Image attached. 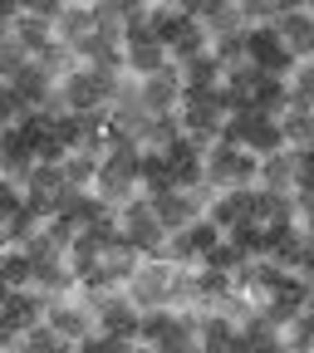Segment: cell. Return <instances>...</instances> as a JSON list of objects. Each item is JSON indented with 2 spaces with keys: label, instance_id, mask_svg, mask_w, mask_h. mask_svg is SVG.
Segmentation results:
<instances>
[{
  "label": "cell",
  "instance_id": "ba28073f",
  "mask_svg": "<svg viewBox=\"0 0 314 353\" xmlns=\"http://www.w3.org/2000/svg\"><path fill=\"white\" fill-rule=\"evenodd\" d=\"M138 99L148 113H177V103H182V79H177V64H162L157 74L138 79Z\"/></svg>",
  "mask_w": 314,
  "mask_h": 353
},
{
  "label": "cell",
  "instance_id": "1f68e13d",
  "mask_svg": "<svg viewBox=\"0 0 314 353\" xmlns=\"http://www.w3.org/2000/svg\"><path fill=\"white\" fill-rule=\"evenodd\" d=\"M202 54H206V34L192 25V30H187L182 39H177L172 50H167V64H187V59H202Z\"/></svg>",
  "mask_w": 314,
  "mask_h": 353
},
{
  "label": "cell",
  "instance_id": "ac0fdd59",
  "mask_svg": "<svg viewBox=\"0 0 314 353\" xmlns=\"http://www.w3.org/2000/svg\"><path fill=\"white\" fill-rule=\"evenodd\" d=\"M177 79H182V94H211V88L221 83V64L211 54H202V59L177 64Z\"/></svg>",
  "mask_w": 314,
  "mask_h": 353
},
{
  "label": "cell",
  "instance_id": "484cf974",
  "mask_svg": "<svg viewBox=\"0 0 314 353\" xmlns=\"http://www.w3.org/2000/svg\"><path fill=\"white\" fill-rule=\"evenodd\" d=\"M226 241H231L241 255H265V250H271V236H265L260 221H241V226H231Z\"/></svg>",
  "mask_w": 314,
  "mask_h": 353
},
{
  "label": "cell",
  "instance_id": "8992f818",
  "mask_svg": "<svg viewBox=\"0 0 314 353\" xmlns=\"http://www.w3.org/2000/svg\"><path fill=\"white\" fill-rule=\"evenodd\" d=\"M148 206H153V216H157L162 236H172V231H187L192 221L202 216V201H197L192 192H182V187H172V192H162V196H148Z\"/></svg>",
  "mask_w": 314,
  "mask_h": 353
},
{
  "label": "cell",
  "instance_id": "7a4b0ae2",
  "mask_svg": "<svg viewBox=\"0 0 314 353\" xmlns=\"http://www.w3.org/2000/svg\"><path fill=\"white\" fill-rule=\"evenodd\" d=\"M113 221H118V236H123L133 250H138L143 260H157V250H162V226H157V216H153L148 196H133L128 206H118Z\"/></svg>",
  "mask_w": 314,
  "mask_h": 353
},
{
  "label": "cell",
  "instance_id": "8d00e7d4",
  "mask_svg": "<svg viewBox=\"0 0 314 353\" xmlns=\"http://www.w3.org/2000/svg\"><path fill=\"white\" fill-rule=\"evenodd\" d=\"M128 353H153V348H143V343H133V348H128Z\"/></svg>",
  "mask_w": 314,
  "mask_h": 353
},
{
  "label": "cell",
  "instance_id": "52a82bcc",
  "mask_svg": "<svg viewBox=\"0 0 314 353\" xmlns=\"http://www.w3.org/2000/svg\"><path fill=\"white\" fill-rule=\"evenodd\" d=\"M246 64H255L260 74H290L295 69V59L285 54V44L275 39V30L265 25V30H246Z\"/></svg>",
  "mask_w": 314,
  "mask_h": 353
},
{
  "label": "cell",
  "instance_id": "83f0119b",
  "mask_svg": "<svg viewBox=\"0 0 314 353\" xmlns=\"http://www.w3.org/2000/svg\"><path fill=\"white\" fill-rule=\"evenodd\" d=\"M241 260H246V255H241V250H236V245H231L226 236H221V241H216V245H211V250H206V255H202L197 265H202V270H216V275H231Z\"/></svg>",
  "mask_w": 314,
  "mask_h": 353
},
{
  "label": "cell",
  "instance_id": "4fadbf2b",
  "mask_svg": "<svg viewBox=\"0 0 314 353\" xmlns=\"http://www.w3.org/2000/svg\"><path fill=\"white\" fill-rule=\"evenodd\" d=\"M118 50H123V74L128 79H148L167 64V50L153 39H133V44H118Z\"/></svg>",
  "mask_w": 314,
  "mask_h": 353
},
{
  "label": "cell",
  "instance_id": "e0dca14e",
  "mask_svg": "<svg viewBox=\"0 0 314 353\" xmlns=\"http://www.w3.org/2000/svg\"><path fill=\"white\" fill-rule=\"evenodd\" d=\"M246 103H251L260 118H275V113L285 108V79H280V74H260V79L251 83Z\"/></svg>",
  "mask_w": 314,
  "mask_h": 353
},
{
  "label": "cell",
  "instance_id": "d6986e66",
  "mask_svg": "<svg viewBox=\"0 0 314 353\" xmlns=\"http://www.w3.org/2000/svg\"><path fill=\"white\" fill-rule=\"evenodd\" d=\"M177 138H182V123H177V113H153L148 128L138 132V148H143V152H167Z\"/></svg>",
  "mask_w": 314,
  "mask_h": 353
},
{
  "label": "cell",
  "instance_id": "44dd1931",
  "mask_svg": "<svg viewBox=\"0 0 314 353\" xmlns=\"http://www.w3.org/2000/svg\"><path fill=\"white\" fill-rule=\"evenodd\" d=\"M50 88H55V79H50V74H44V69H39V64L30 59V64H25V74H20V79L10 83V94H15V99H20L25 108H39V99L50 94Z\"/></svg>",
  "mask_w": 314,
  "mask_h": 353
},
{
  "label": "cell",
  "instance_id": "e575fe53",
  "mask_svg": "<svg viewBox=\"0 0 314 353\" xmlns=\"http://www.w3.org/2000/svg\"><path fill=\"white\" fill-rule=\"evenodd\" d=\"M20 201H25L20 182H10V176H0V221H6V216H15V211H20Z\"/></svg>",
  "mask_w": 314,
  "mask_h": 353
},
{
  "label": "cell",
  "instance_id": "6da1fadb",
  "mask_svg": "<svg viewBox=\"0 0 314 353\" xmlns=\"http://www.w3.org/2000/svg\"><path fill=\"white\" fill-rule=\"evenodd\" d=\"M202 182L216 192H236V187H255V157L236 143H211L202 148Z\"/></svg>",
  "mask_w": 314,
  "mask_h": 353
},
{
  "label": "cell",
  "instance_id": "30bf717a",
  "mask_svg": "<svg viewBox=\"0 0 314 353\" xmlns=\"http://www.w3.org/2000/svg\"><path fill=\"white\" fill-rule=\"evenodd\" d=\"M94 34V6H59L55 20H50V39L64 44V50H74L79 39Z\"/></svg>",
  "mask_w": 314,
  "mask_h": 353
},
{
  "label": "cell",
  "instance_id": "f1b7e54d",
  "mask_svg": "<svg viewBox=\"0 0 314 353\" xmlns=\"http://www.w3.org/2000/svg\"><path fill=\"white\" fill-rule=\"evenodd\" d=\"M0 285L6 290H25L30 285V260L10 245V250H0Z\"/></svg>",
  "mask_w": 314,
  "mask_h": 353
},
{
  "label": "cell",
  "instance_id": "5b68a950",
  "mask_svg": "<svg viewBox=\"0 0 314 353\" xmlns=\"http://www.w3.org/2000/svg\"><path fill=\"white\" fill-rule=\"evenodd\" d=\"M271 30H275V39L285 44V54H290L295 64H309V59H314V15H309L304 6H285Z\"/></svg>",
  "mask_w": 314,
  "mask_h": 353
},
{
  "label": "cell",
  "instance_id": "4dcf8cb0",
  "mask_svg": "<svg viewBox=\"0 0 314 353\" xmlns=\"http://www.w3.org/2000/svg\"><path fill=\"white\" fill-rule=\"evenodd\" d=\"M35 64H39L44 74H50V79H64V74L74 69V54L64 50V44H55V39H50V44H44V50L35 54Z\"/></svg>",
  "mask_w": 314,
  "mask_h": 353
},
{
  "label": "cell",
  "instance_id": "836d02e7",
  "mask_svg": "<svg viewBox=\"0 0 314 353\" xmlns=\"http://www.w3.org/2000/svg\"><path fill=\"white\" fill-rule=\"evenodd\" d=\"M30 236H39V221H35V216H30L25 206H20L15 216H6V241H10L15 250H20V245H25Z\"/></svg>",
  "mask_w": 314,
  "mask_h": 353
},
{
  "label": "cell",
  "instance_id": "4316f807",
  "mask_svg": "<svg viewBox=\"0 0 314 353\" xmlns=\"http://www.w3.org/2000/svg\"><path fill=\"white\" fill-rule=\"evenodd\" d=\"M20 348H30V353H74V343H69V339H59L50 324L25 329V334H20Z\"/></svg>",
  "mask_w": 314,
  "mask_h": 353
},
{
  "label": "cell",
  "instance_id": "277c9868",
  "mask_svg": "<svg viewBox=\"0 0 314 353\" xmlns=\"http://www.w3.org/2000/svg\"><path fill=\"white\" fill-rule=\"evenodd\" d=\"M167 280H172V265L167 260H143L138 270H133V280L123 285V299L138 309V314H148V309H167Z\"/></svg>",
  "mask_w": 314,
  "mask_h": 353
},
{
  "label": "cell",
  "instance_id": "d6a6232c",
  "mask_svg": "<svg viewBox=\"0 0 314 353\" xmlns=\"http://www.w3.org/2000/svg\"><path fill=\"white\" fill-rule=\"evenodd\" d=\"M182 236H187V245H192V255L202 260V255H206V250H211V245H216L221 236H226V231H216V226H211V221H206V216H197V221H192V226H187Z\"/></svg>",
  "mask_w": 314,
  "mask_h": 353
},
{
  "label": "cell",
  "instance_id": "d590c367",
  "mask_svg": "<svg viewBox=\"0 0 314 353\" xmlns=\"http://www.w3.org/2000/svg\"><path fill=\"white\" fill-rule=\"evenodd\" d=\"M15 348H20V334L0 324V353H15Z\"/></svg>",
  "mask_w": 314,
  "mask_h": 353
},
{
  "label": "cell",
  "instance_id": "7c38bea8",
  "mask_svg": "<svg viewBox=\"0 0 314 353\" xmlns=\"http://www.w3.org/2000/svg\"><path fill=\"white\" fill-rule=\"evenodd\" d=\"M30 290H39L44 299H55V294H69V290H74L69 260H64V255H44V260H30Z\"/></svg>",
  "mask_w": 314,
  "mask_h": 353
},
{
  "label": "cell",
  "instance_id": "7402d4cb",
  "mask_svg": "<svg viewBox=\"0 0 314 353\" xmlns=\"http://www.w3.org/2000/svg\"><path fill=\"white\" fill-rule=\"evenodd\" d=\"M241 148H246L251 157H271V152H280L285 143H280V128H275V118H255V123L246 128Z\"/></svg>",
  "mask_w": 314,
  "mask_h": 353
},
{
  "label": "cell",
  "instance_id": "2e32d148",
  "mask_svg": "<svg viewBox=\"0 0 314 353\" xmlns=\"http://www.w3.org/2000/svg\"><path fill=\"white\" fill-rule=\"evenodd\" d=\"M10 39L35 59L44 44H50V20H39V15H30V10H15V15H10Z\"/></svg>",
  "mask_w": 314,
  "mask_h": 353
},
{
  "label": "cell",
  "instance_id": "9c48e42d",
  "mask_svg": "<svg viewBox=\"0 0 314 353\" xmlns=\"http://www.w3.org/2000/svg\"><path fill=\"white\" fill-rule=\"evenodd\" d=\"M44 319V294L39 290H10L6 294V304H0V324L6 329H15V334H25V329H35Z\"/></svg>",
  "mask_w": 314,
  "mask_h": 353
},
{
  "label": "cell",
  "instance_id": "8fae6325",
  "mask_svg": "<svg viewBox=\"0 0 314 353\" xmlns=\"http://www.w3.org/2000/svg\"><path fill=\"white\" fill-rule=\"evenodd\" d=\"M275 128H280V143L285 148H309L314 143V103L285 99V108L275 113Z\"/></svg>",
  "mask_w": 314,
  "mask_h": 353
},
{
  "label": "cell",
  "instance_id": "f546056e",
  "mask_svg": "<svg viewBox=\"0 0 314 353\" xmlns=\"http://www.w3.org/2000/svg\"><path fill=\"white\" fill-rule=\"evenodd\" d=\"M25 64H30V54H25L20 44H15V39L6 34V39H0V83L10 88V83H15V79L25 74Z\"/></svg>",
  "mask_w": 314,
  "mask_h": 353
},
{
  "label": "cell",
  "instance_id": "d4e9b609",
  "mask_svg": "<svg viewBox=\"0 0 314 353\" xmlns=\"http://www.w3.org/2000/svg\"><path fill=\"white\" fill-rule=\"evenodd\" d=\"M167 334H172V309H148V314H138V334H133V343L157 348Z\"/></svg>",
  "mask_w": 314,
  "mask_h": 353
},
{
  "label": "cell",
  "instance_id": "cb8c5ba5",
  "mask_svg": "<svg viewBox=\"0 0 314 353\" xmlns=\"http://www.w3.org/2000/svg\"><path fill=\"white\" fill-rule=\"evenodd\" d=\"M94 172H99V162L84 157V152H64V162H59V176H64L69 192H88L94 187Z\"/></svg>",
  "mask_w": 314,
  "mask_h": 353
},
{
  "label": "cell",
  "instance_id": "603a6c76",
  "mask_svg": "<svg viewBox=\"0 0 314 353\" xmlns=\"http://www.w3.org/2000/svg\"><path fill=\"white\" fill-rule=\"evenodd\" d=\"M275 339H280L285 353H309V348H314V314H309V309H304V314H295L290 324L275 329Z\"/></svg>",
  "mask_w": 314,
  "mask_h": 353
},
{
  "label": "cell",
  "instance_id": "3957f363",
  "mask_svg": "<svg viewBox=\"0 0 314 353\" xmlns=\"http://www.w3.org/2000/svg\"><path fill=\"white\" fill-rule=\"evenodd\" d=\"M39 324H50L59 339H69V343H79V339H88V334H99V324H94V314H88V304L79 299V285L69 290V294H55V299H44V319Z\"/></svg>",
  "mask_w": 314,
  "mask_h": 353
},
{
  "label": "cell",
  "instance_id": "9a60e30c",
  "mask_svg": "<svg viewBox=\"0 0 314 353\" xmlns=\"http://www.w3.org/2000/svg\"><path fill=\"white\" fill-rule=\"evenodd\" d=\"M30 167H35V157H30L25 138H20L15 128H6V132H0V176H10V182H20V187H25Z\"/></svg>",
  "mask_w": 314,
  "mask_h": 353
},
{
  "label": "cell",
  "instance_id": "ffe728a7",
  "mask_svg": "<svg viewBox=\"0 0 314 353\" xmlns=\"http://www.w3.org/2000/svg\"><path fill=\"white\" fill-rule=\"evenodd\" d=\"M55 216H64V221H74L79 231H88V226H94V221L104 216V206L94 201V192H59Z\"/></svg>",
  "mask_w": 314,
  "mask_h": 353
},
{
  "label": "cell",
  "instance_id": "5bb4252c",
  "mask_svg": "<svg viewBox=\"0 0 314 353\" xmlns=\"http://www.w3.org/2000/svg\"><path fill=\"white\" fill-rule=\"evenodd\" d=\"M197 30L211 39H226V34H241L246 20H241V6H197Z\"/></svg>",
  "mask_w": 314,
  "mask_h": 353
}]
</instances>
